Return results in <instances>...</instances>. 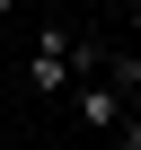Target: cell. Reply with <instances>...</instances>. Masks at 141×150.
Here are the masks:
<instances>
[{"mask_svg": "<svg viewBox=\"0 0 141 150\" xmlns=\"http://www.w3.org/2000/svg\"><path fill=\"white\" fill-rule=\"evenodd\" d=\"M106 53L97 44H80V35H62V27H35V44H27V88L35 97H62L80 71H97Z\"/></svg>", "mask_w": 141, "mask_h": 150, "instance_id": "6da1fadb", "label": "cell"}, {"mask_svg": "<svg viewBox=\"0 0 141 150\" xmlns=\"http://www.w3.org/2000/svg\"><path fill=\"white\" fill-rule=\"evenodd\" d=\"M70 115H80L88 132H106V141H115V132H123V115H132V97L106 80V62H97V71H80V80H70Z\"/></svg>", "mask_w": 141, "mask_h": 150, "instance_id": "7a4b0ae2", "label": "cell"}, {"mask_svg": "<svg viewBox=\"0 0 141 150\" xmlns=\"http://www.w3.org/2000/svg\"><path fill=\"white\" fill-rule=\"evenodd\" d=\"M115 141H123V150H141V115H123V132H115Z\"/></svg>", "mask_w": 141, "mask_h": 150, "instance_id": "3957f363", "label": "cell"}, {"mask_svg": "<svg viewBox=\"0 0 141 150\" xmlns=\"http://www.w3.org/2000/svg\"><path fill=\"white\" fill-rule=\"evenodd\" d=\"M132 53H141V0H132Z\"/></svg>", "mask_w": 141, "mask_h": 150, "instance_id": "277c9868", "label": "cell"}, {"mask_svg": "<svg viewBox=\"0 0 141 150\" xmlns=\"http://www.w3.org/2000/svg\"><path fill=\"white\" fill-rule=\"evenodd\" d=\"M9 9H18V0H0V35H9Z\"/></svg>", "mask_w": 141, "mask_h": 150, "instance_id": "5b68a950", "label": "cell"}, {"mask_svg": "<svg viewBox=\"0 0 141 150\" xmlns=\"http://www.w3.org/2000/svg\"><path fill=\"white\" fill-rule=\"evenodd\" d=\"M132 115H141V80H132Z\"/></svg>", "mask_w": 141, "mask_h": 150, "instance_id": "8992f818", "label": "cell"}]
</instances>
